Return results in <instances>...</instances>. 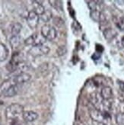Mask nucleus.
Wrapping results in <instances>:
<instances>
[{"label": "nucleus", "instance_id": "obj_1", "mask_svg": "<svg viewBox=\"0 0 124 125\" xmlns=\"http://www.w3.org/2000/svg\"><path fill=\"white\" fill-rule=\"evenodd\" d=\"M24 113V107L20 104L14 103L9 105L5 109L6 118L11 121H17Z\"/></svg>", "mask_w": 124, "mask_h": 125}, {"label": "nucleus", "instance_id": "obj_2", "mask_svg": "<svg viewBox=\"0 0 124 125\" xmlns=\"http://www.w3.org/2000/svg\"><path fill=\"white\" fill-rule=\"evenodd\" d=\"M0 90L5 97H14L18 93V85L12 82L11 79L5 80L0 86Z\"/></svg>", "mask_w": 124, "mask_h": 125}, {"label": "nucleus", "instance_id": "obj_3", "mask_svg": "<svg viewBox=\"0 0 124 125\" xmlns=\"http://www.w3.org/2000/svg\"><path fill=\"white\" fill-rule=\"evenodd\" d=\"M46 41L47 40L43 37L42 34L35 33L24 40V44L27 46H33V47L39 46V45H43L46 42Z\"/></svg>", "mask_w": 124, "mask_h": 125}, {"label": "nucleus", "instance_id": "obj_4", "mask_svg": "<svg viewBox=\"0 0 124 125\" xmlns=\"http://www.w3.org/2000/svg\"><path fill=\"white\" fill-rule=\"evenodd\" d=\"M41 34L46 40L53 41L57 36V31L54 27L49 24H44L41 28Z\"/></svg>", "mask_w": 124, "mask_h": 125}, {"label": "nucleus", "instance_id": "obj_5", "mask_svg": "<svg viewBox=\"0 0 124 125\" xmlns=\"http://www.w3.org/2000/svg\"><path fill=\"white\" fill-rule=\"evenodd\" d=\"M89 115L93 121L101 124H104V121L106 120V115H105V114L101 110L97 109L96 108H93L90 109Z\"/></svg>", "mask_w": 124, "mask_h": 125}, {"label": "nucleus", "instance_id": "obj_6", "mask_svg": "<svg viewBox=\"0 0 124 125\" xmlns=\"http://www.w3.org/2000/svg\"><path fill=\"white\" fill-rule=\"evenodd\" d=\"M49 52V48L45 45H39V46H34L30 48L29 51V53L32 55L33 57H39V56L46 55Z\"/></svg>", "mask_w": 124, "mask_h": 125}, {"label": "nucleus", "instance_id": "obj_7", "mask_svg": "<svg viewBox=\"0 0 124 125\" xmlns=\"http://www.w3.org/2000/svg\"><path fill=\"white\" fill-rule=\"evenodd\" d=\"M27 23L28 25L31 28V29H35L38 27V24H39V20H40V17L39 15L35 13L34 11H30L28 15H27Z\"/></svg>", "mask_w": 124, "mask_h": 125}, {"label": "nucleus", "instance_id": "obj_8", "mask_svg": "<svg viewBox=\"0 0 124 125\" xmlns=\"http://www.w3.org/2000/svg\"><path fill=\"white\" fill-rule=\"evenodd\" d=\"M30 78H31V76H30V75L29 73L21 72L20 73L17 74L14 77H12L11 80L15 85H19V84H22V83L28 82L30 79Z\"/></svg>", "mask_w": 124, "mask_h": 125}, {"label": "nucleus", "instance_id": "obj_9", "mask_svg": "<svg viewBox=\"0 0 124 125\" xmlns=\"http://www.w3.org/2000/svg\"><path fill=\"white\" fill-rule=\"evenodd\" d=\"M90 16L95 21L103 23L107 20L106 15H105L101 11H93L90 12Z\"/></svg>", "mask_w": 124, "mask_h": 125}, {"label": "nucleus", "instance_id": "obj_10", "mask_svg": "<svg viewBox=\"0 0 124 125\" xmlns=\"http://www.w3.org/2000/svg\"><path fill=\"white\" fill-rule=\"evenodd\" d=\"M22 117L26 122H33L38 118V114L33 111H24Z\"/></svg>", "mask_w": 124, "mask_h": 125}, {"label": "nucleus", "instance_id": "obj_11", "mask_svg": "<svg viewBox=\"0 0 124 125\" xmlns=\"http://www.w3.org/2000/svg\"><path fill=\"white\" fill-rule=\"evenodd\" d=\"M100 95L104 100L108 101L109 99L112 98L113 97V90L110 86H104L101 89Z\"/></svg>", "mask_w": 124, "mask_h": 125}, {"label": "nucleus", "instance_id": "obj_12", "mask_svg": "<svg viewBox=\"0 0 124 125\" xmlns=\"http://www.w3.org/2000/svg\"><path fill=\"white\" fill-rule=\"evenodd\" d=\"M104 36L105 37V39L107 40V41H112L113 39H114L115 37L117 35V32L114 29V28H106L104 31Z\"/></svg>", "mask_w": 124, "mask_h": 125}, {"label": "nucleus", "instance_id": "obj_13", "mask_svg": "<svg viewBox=\"0 0 124 125\" xmlns=\"http://www.w3.org/2000/svg\"><path fill=\"white\" fill-rule=\"evenodd\" d=\"M32 7H33L32 11H34L35 13H37L38 15H41L45 11L44 7H43V6L41 5V3L39 2L38 1H33Z\"/></svg>", "mask_w": 124, "mask_h": 125}, {"label": "nucleus", "instance_id": "obj_14", "mask_svg": "<svg viewBox=\"0 0 124 125\" xmlns=\"http://www.w3.org/2000/svg\"><path fill=\"white\" fill-rule=\"evenodd\" d=\"M9 49L3 43H0V62L7 60L9 57Z\"/></svg>", "mask_w": 124, "mask_h": 125}, {"label": "nucleus", "instance_id": "obj_15", "mask_svg": "<svg viewBox=\"0 0 124 125\" xmlns=\"http://www.w3.org/2000/svg\"><path fill=\"white\" fill-rule=\"evenodd\" d=\"M21 37L19 35H15V36H11V37L9 40V43L12 49H16L21 44Z\"/></svg>", "mask_w": 124, "mask_h": 125}, {"label": "nucleus", "instance_id": "obj_16", "mask_svg": "<svg viewBox=\"0 0 124 125\" xmlns=\"http://www.w3.org/2000/svg\"><path fill=\"white\" fill-rule=\"evenodd\" d=\"M88 8L90 9L91 11H101L100 10V7L101 6V3H102V2L100 1H88Z\"/></svg>", "mask_w": 124, "mask_h": 125}, {"label": "nucleus", "instance_id": "obj_17", "mask_svg": "<svg viewBox=\"0 0 124 125\" xmlns=\"http://www.w3.org/2000/svg\"><path fill=\"white\" fill-rule=\"evenodd\" d=\"M22 29V25L18 22H15L14 24H12V25L11 27V33L12 36L15 35H18L19 33L21 32V31Z\"/></svg>", "mask_w": 124, "mask_h": 125}, {"label": "nucleus", "instance_id": "obj_18", "mask_svg": "<svg viewBox=\"0 0 124 125\" xmlns=\"http://www.w3.org/2000/svg\"><path fill=\"white\" fill-rule=\"evenodd\" d=\"M40 19L43 21L47 22V21H49L53 18V14H52L51 11H49V10H45L44 12H43V13L41 15H40Z\"/></svg>", "mask_w": 124, "mask_h": 125}, {"label": "nucleus", "instance_id": "obj_19", "mask_svg": "<svg viewBox=\"0 0 124 125\" xmlns=\"http://www.w3.org/2000/svg\"><path fill=\"white\" fill-rule=\"evenodd\" d=\"M116 122L118 125H124V113L120 112L116 115Z\"/></svg>", "mask_w": 124, "mask_h": 125}, {"label": "nucleus", "instance_id": "obj_20", "mask_svg": "<svg viewBox=\"0 0 124 125\" xmlns=\"http://www.w3.org/2000/svg\"><path fill=\"white\" fill-rule=\"evenodd\" d=\"M53 23H54L55 25H57V27L60 28L64 24V21L59 17H56L53 18Z\"/></svg>", "mask_w": 124, "mask_h": 125}, {"label": "nucleus", "instance_id": "obj_21", "mask_svg": "<svg viewBox=\"0 0 124 125\" xmlns=\"http://www.w3.org/2000/svg\"><path fill=\"white\" fill-rule=\"evenodd\" d=\"M49 2L55 9H62L61 2H59V1H49Z\"/></svg>", "mask_w": 124, "mask_h": 125}, {"label": "nucleus", "instance_id": "obj_22", "mask_svg": "<svg viewBox=\"0 0 124 125\" xmlns=\"http://www.w3.org/2000/svg\"><path fill=\"white\" fill-rule=\"evenodd\" d=\"M57 53L58 54V56H59V57H61V56H63L66 53V49L65 47H59L57 51Z\"/></svg>", "mask_w": 124, "mask_h": 125}, {"label": "nucleus", "instance_id": "obj_23", "mask_svg": "<svg viewBox=\"0 0 124 125\" xmlns=\"http://www.w3.org/2000/svg\"><path fill=\"white\" fill-rule=\"evenodd\" d=\"M118 26L120 28H124V18H122L120 19V21L118 23Z\"/></svg>", "mask_w": 124, "mask_h": 125}]
</instances>
